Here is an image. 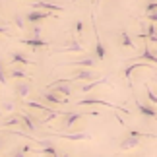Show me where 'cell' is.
Masks as SVG:
<instances>
[{"label":"cell","mask_w":157,"mask_h":157,"mask_svg":"<svg viewBox=\"0 0 157 157\" xmlns=\"http://www.w3.org/2000/svg\"><path fill=\"white\" fill-rule=\"evenodd\" d=\"M87 105H103V107H109V109H114V111H120L124 114H130V109H122L120 105H113L105 99H97V97H83L80 101H76V107H87Z\"/></svg>","instance_id":"1"},{"label":"cell","mask_w":157,"mask_h":157,"mask_svg":"<svg viewBox=\"0 0 157 157\" xmlns=\"http://www.w3.org/2000/svg\"><path fill=\"white\" fill-rule=\"evenodd\" d=\"M83 114H93V117H97V111H86V113H68L66 117L62 118V122H60V128L62 130H70L72 126H74L78 120H82L83 118Z\"/></svg>","instance_id":"2"},{"label":"cell","mask_w":157,"mask_h":157,"mask_svg":"<svg viewBox=\"0 0 157 157\" xmlns=\"http://www.w3.org/2000/svg\"><path fill=\"white\" fill-rule=\"evenodd\" d=\"M20 117H21V126L25 128L29 134H37V126H39V122H41V118H37V117H31L29 113H20Z\"/></svg>","instance_id":"3"},{"label":"cell","mask_w":157,"mask_h":157,"mask_svg":"<svg viewBox=\"0 0 157 157\" xmlns=\"http://www.w3.org/2000/svg\"><path fill=\"white\" fill-rule=\"evenodd\" d=\"M41 99L47 101V103H51V105H66L68 103V97H62V95H58L56 91H52V89L41 91Z\"/></svg>","instance_id":"4"},{"label":"cell","mask_w":157,"mask_h":157,"mask_svg":"<svg viewBox=\"0 0 157 157\" xmlns=\"http://www.w3.org/2000/svg\"><path fill=\"white\" fill-rule=\"evenodd\" d=\"M33 10H47V12H52V14H60L64 12V6L60 4H54V2H47V0H37V2L31 4Z\"/></svg>","instance_id":"5"},{"label":"cell","mask_w":157,"mask_h":157,"mask_svg":"<svg viewBox=\"0 0 157 157\" xmlns=\"http://www.w3.org/2000/svg\"><path fill=\"white\" fill-rule=\"evenodd\" d=\"M54 138H62V140H91V136L87 132H52Z\"/></svg>","instance_id":"6"},{"label":"cell","mask_w":157,"mask_h":157,"mask_svg":"<svg viewBox=\"0 0 157 157\" xmlns=\"http://www.w3.org/2000/svg\"><path fill=\"white\" fill-rule=\"evenodd\" d=\"M140 136H134V134H128L124 138V140H120L118 144V149L120 151H130V149H136L138 146H140Z\"/></svg>","instance_id":"7"},{"label":"cell","mask_w":157,"mask_h":157,"mask_svg":"<svg viewBox=\"0 0 157 157\" xmlns=\"http://www.w3.org/2000/svg\"><path fill=\"white\" fill-rule=\"evenodd\" d=\"M51 16H52V12H47V10H31L29 14H25L27 23H31V25L41 23L43 20H47V17H51Z\"/></svg>","instance_id":"8"},{"label":"cell","mask_w":157,"mask_h":157,"mask_svg":"<svg viewBox=\"0 0 157 157\" xmlns=\"http://www.w3.org/2000/svg\"><path fill=\"white\" fill-rule=\"evenodd\" d=\"M86 51V47H83L78 39H70V41H66V43L60 47V49H56L54 52H83Z\"/></svg>","instance_id":"9"},{"label":"cell","mask_w":157,"mask_h":157,"mask_svg":"<svg viewBox=\"0 0 157 157\" xmlns=\"http://www.w3.org/2000/svg\"><path fill=\"white\" fill-rule=\"evenodd\" d=\"M136 109H138V113H140L142 117H146V118H157V109L153 105H146V103H142V101L136 99Z\"/></svg>","instance_id":"10"},{"label":"cell","mask_w":157,"mask_h":157,"mask_svg":"<svg viewBox=\"0 0 157 157\" xmlns=\"http://www.w3.org/2000/svg\"><path fill=\"white\" fill-rule=\"evenodd\" d=\"M97 56H82L78 60H72L68 62V66H78V68H93L95 64H97Z\"/></svg>","instance_id":"11"},{"label":"cell","mask_w":157,"mask_h":157,"mask_svg":"<svg viewBox=\"0 0 157 157\" xmlns=\"http://www.w3.org/2000/svg\"><path fill=\"white\" fill-rule=\"evenodd\" d=\"M31 89H33V86H31L29 82H23V80H20V82H17L16 86H14V93H16L20 99H25L27 95L31 93Z\"/></svg>","instance_id":"12"},{"label":"cell","mask_w":157,"mask_h":157,"mask_svg":"<svg viewBox=\"0 0 157 157\" xmlns=\"http://www.w3.org/2000/svg\"><path fill=\"white\" fill-rule=\"evenodd\" d=\"M72 78H74V82H91L93 78H99V76L95 74L91 68H80Z\"/></svg>","instance_id":"13"},{"label":"cell","mask_w":157,"mask_h":157,"mask_svg":"<svg viewBox=\"0 0 157 157\" xmlns=\"http://www.w3.org/2000/svg\"><path fill=\"white\" fill-rule=\"evenodd\" d=\"M20 43H21V45H27V47H31L33 51H37V49H45V47H49V41H43L41 37H31V39H20Z\"/></svg>","instance_id":"14"},{"label":"cell","mask_w":157,"mask_h":157,"mask_svg":"<svg viewBox=\"0 0 157 157\" xmlns=\"http://www.w3.org/2000/svg\"><path fill=\"white\" fill-rule=\"evenodd\" d=\"M109 83H111V82H109V78H99V80H91V82H87L86 86H82L80 91L82 93H89V91H93L97 86H109Z\"/></svg>","instance_id":"15"},{"label":"cell","mask_w":157,"mask_h":157,"mask_svg":"<svg viewBox=\"0 0 157 157\" xmlns=\"http://www.w3.org/2000/svg\"><path fill=\"white\" fill-rule=\"evenodd\" d=\"M47 89H52V91H56L58 95H62V97H70L72 95V87H70V83H49L47 86Z\"/></svg>","instance_id":"16"},{"label":"cell","mask_w":157,"mask_h":157,"mask_svg":"<svg viewBox=\"0 0 157 157\" xmlns=\"http://www.w3.org/2000/svg\"><path fill=\"white\" fill-rule=\"evenodd\" d=\"M118 45L122 47V49H134V41H132V37L128 35V31H120L118 35Z\"/></svg>","instance_id":"17"},{"label":"cell","mask_w":157,"mask_h":157,"mask_svg":"<svg viewBox=\"0 0 157 157\" xmlns=\"http://www.w3.org/2000/svg\"><path fill=\"white\" fill-rule=\"evenodd\" d=\"M10 60H12V64H21V66L33 64L31 60H29L25 54H21V52H12V54H10Z\"/></svg>","instance_id":"18"},{"label":"cell","mask_w":157,"mask_h":157,"mask_svg":"<svg viewBox=\"0 0 157 157\" xmlns=\"http://www.w3.org/2000/svg\"><path fill=\"white\" fill-rule=\"evenodd\" d=\"M95 56L99 58V62H103L105 56H107V49H105V45L101 43V39H99V33H97V41H95Z\"/></svg>","instance_id":"19"},{"label":"cell","mask_w":157,"mask_h":157,"mask_svg":"<svg viewBox=\"0 0 157 157\" xmlns=\"http://www.w3.org/2000/svg\"><path fill=\"white\" fill-rule=\"evenodd\" d=\"M12 23L20 29V31H25V25H27V17L21 16V14H14L12 16Z\"/></svg>","instance_id":"20"},{"label":"cell","mask_w":157,"mask_h":157,"mask_svg":"<svg viewBox=\"0 0 157 157\" xmlns=\"http://www.w3.org/2000/svg\"><path fill=\"white\" fill-rule=\"evenodd\" d=\"M140 58H144L146 62H151V64L157 66V54L151 51V47H147V45H146V49H144V52L140 54Z\"/></svg>","instance_id":"21"},{"label":"cell","mask_w":157,"mask_h":157,"mask_svg":"<svg viewBox=\"0 0 157 157\" xmlns=\"http://www.w3.org/2000/svg\"><path fill=\"white\" fill-rule=\"evenodd\" d=\"M2 128H14V126H21V117L20 114H16V117H12V118H6L2 120Z\"/></svg>","instance_id":"22"},{"label":"cell","mask_w":157,"mask_h":157,"mask_svg":"<svg viewBox=\"0 0 157 157\" xmlns=\"http://www.w3.org/2000/svg\"><path fill=\"white\" fill-rule=\"evenodd\" d=\"M0 109H2V113H14L17 109V103L8 99V101H2V103H0Z\"/></svg>","instance_id":"23"},{"label":"cell","mask_w":157,"mask_h":157,"mask_svg":"<svg viewBox=\"0 0 157 157\" xmlns=\"http://www.w3.org/2000/svg\"><path fill=\"white\" fill-rule=\"evenodd\" d=\"M25 107H29V109H37V111H43V113H52V109L51 107H45V105H41V103H37V101H25Z\"/></svg>","instance_id":"24"},{"label":"cell","mask_w":157,"mask_h":157,"mask_svg":"<svg viewBox=\"0 0 157 157\" xmlns=\"http://www.w3.org/2000/svg\"><path fill=\"white\" fill-rule=\"evenodd\" d=\"M144 89H146V97L149 99V103H151V105H157V95H155V91H153V89L149 87L147 83L144 86Z\"/></svg>","instance_id":"25"},{"label":"cell","mask_w":157,"mask_h":157,"mask_svg":"<svg viewBox=\"0 0 157 157\" xmlns=\"http://www.w3.org/2000/svg\"><path fill=\"white\" fill-rule=\"evenodd\" d=\"M10 78H14V80H23V78H27V74L23 70H20V68H14V70H10Z\"/></svg>","instance_id":"26"},{"label":"cell","mask_w":157,"mask_h":157,"mask_svg":"<svg viewBox=\"0 0 157 157\" xmlns=\"http://www.w3.org/2000/svg\"><path fill=\"white\" fill-rule=\"evenodd\" d=\"M6 82H8V78H6L4 62H2V58H0V86H6Z\"/></svg>","instance_id":"27"},{"label":"cell","mask_w":157,"mask_h":157,"mask_svg":"<svg viewBox=\"0 0 157 157\" xmlns=\"http://www.w3.org/2000/svg\"><path fill=\"white\" fill-rule=\"evenodd\" d=\"M27 151H29V147H27V146H23V147H20V149H16V151L12 153L10 157H25Z\"/></svg>","instance_id":"28"},{"label":"cell","mask_w":157,"mask_h":157,"mask_svg":"<svg viewBox=\"0 0 157 157\" xmlns=\"http://www.w3.org/2000/svg\"><path fill=\"white\" fill-rule=\"evenodd\" d=\"M41 33H43V27H41L39 23H35L31 27V37H41Z\"/></svg>","instance_id":"29"},{"label":"cell","mask_w":157,"mask_h":157,"mask_svg":"<svg viewBox=\"0 0 157 157\" xmlns=\"http://www.w3.org/2000/svg\"><path fill=\"white\" fill-rule=\"evenodd\" d=\"M74 31H76V35H83V21L82 20H78L74 23Z\"/></svg>","instance_id":"30"},{"label":"cell","mask_w":157,"mask_h":157,"mask_svg":"<svg viewBox=\"0 0 157 157\" xmlns=\"http://www.w3.org/2000/svg\"><path fill=\"white\" fill-rule=\"evenodd\" d=\"M146 20L157 23V10H153V12H146Z\"/></svg>","instance_id":"31"},{"label":"cell","mask_w":157,"mask_h":157,"mask_svg":"<svg viewBox=\"0 0 157 157\" xmlns=\"http://www.w3.org/2000/svg\"><path fill=\"white\" fill-rule=\"evenodd\" d=\"M0 35H8V37H12V31L8 25H0Z\"/></svg>","instance_id":"32"},{"label":"cell","mask_w":157,"mask_h":157,"mask_svg":"<svg viewBox=\"0 0 157 157\" xmlns=\"http://www.w3.org/2000/svg\"><path fill=\"white\" fill-rule=\"evenodd\" d=\"M153 10H157V2H149L146 6V12H153Z\"/></svg>","instance_id":"33"},{"label":"cell","mask_w":157,"mask_h":157,"mask_svg":"<svg viewBox=\"0 0 157 157\" xmlns=\"http://www.w3.org/2000/svg\"><path fill=\"white\" fill-rule=\"evenodd\" d=\"M4 147H6V138H4V136H0V151H2Z\"/></svg>","instance_id":"34"},{"label":"cell","mask_w":157,"mask_h":157,"mask_svg":"<svg viewBox=\"0 0 157 157\" xmlns=\"http://www.w3.org/2000/svg\"><path fill=\"white\" fill-rule=\"evenodd\" d=\"M99 2H101V0H93V6H97Z\"/></svg>","instance_id":"35"},{"label":"cell","mask_w":157,"mask_h":157,"mask_svg":"<svg viewBox=\"0 0 157 157\" xmlns=\"http://www.w3.org/2000/svg\"><path fill=\"white\" fill-rule=\"evenodd\" d=\"M60 157H70V155L68 153H60Z\"/></svg>","instance_id":"36"},{"label":"cell","mask_w":157,"mask_h":157,"mask_svg":"<svg viewBox=\"0 0 157 157\" xmlns=\"http://www.w3.org/2000/svg\"><path fill=\"white\" fill-rule=\"evenodd\" d=\"M153 82H155V86H157V76H153Z\"/></svg>","instance_id":"37"},{"label":"cell","mask_w":157,"mask_h":157,"mask_svg":"<svg viewBox=\"0 0 157 157\" xmlns=\"http://www.w3.org/2000/svg\"><path fill=\"white\" fill-rule=\"evenodd\" d=\"M0 124H2V117H0Z\"/></svg>","instance_id":"38"},{"label":"cell","mask_w":157,"mask_h":157,"mask_svg":"<svg viewBox=\"0 0 157 157\" xmlns=\"http://www.w3.org/2000/svg\"><path fill=\"white\" fill-rule=\"evenodd\" d=\"M153 52H155V54H157V49H155V51H153Z\"/></svg>","instance_id":"39"},{"label":"cell","mask_w":157,"mask_h":157,"mask_svg":"<svg viewBox=\"0 0 157 157\" xmlns=\"http://www.w3.org/2000/svg\"><path fill=\"white\" fill-rule=\"evenodd\" d=\"M153 2H157V0H153Z\"/></svg>","instance_id":"40"},{"label":"cell","mask_w":157,"mask_h":157,"mask_svg":"<svg viewBox=\"0 0 157 157\" xmlns=\"http://www.w3.org/2000/svg\"><path fill=\"white\" fill-rule=\"evenodd\" d=\"M153 138H157V136H153Z\"/></svg>","instance_id":"41"}]
</instances>
